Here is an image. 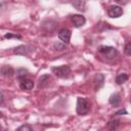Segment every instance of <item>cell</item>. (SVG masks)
Returning a JSON list of instances; mask_svg holds the SVG:
<instances>
[{
  "instance_id": "11",
  "label": "cell",
  "mask_w": 131,
  "mask_h": 131,
  "mask_svg": "<svg viewBox=\"0 0 131 131\" xmlns=\"http://www.w3.org/2000/svg\"><path fill=\"white\" fill-rule=\"evenodd\" d=\"M108 102H110V104L113 105V106H118V105L120 104V102H121V95H120L118 92L113 93V94L110 96V98H108Z\"/></svg>"
},
{
  "instance_id": "16",
  "label": "cell",
  "mask_w": 131,
  "mask_h": 131,
  "mask_svg": "<svg viewBox=\"0 0 131 131\" xmlns=\"http://www.w3.org/2000/svg\"><path fill=\"white\" fill-rule=\"evenodd\" d=\"M29 75V72L26 70V69H18L16 71V77L19 79V80H24V79H27V76Z\"/></svg>"
},
{
  "instance_id": "5",
  "label": "cell",
  "mask_w": 131,
  "mask_h": 131,
  "mask_svg": "<svg viewBox=\"0 0 131 131\" xmlns=\"http://www.w3.org/2000/svg\"><path fill=\"white\" fill-rule=\"evenodd\" d=\"M107 14L110 17L118 18L123 14V8L119 5H112L107 9Z\"/></svg>"
},
{
  "instance_id": "17",
  "label": "cell",
  "mask_w": 131,
  "mask_h": 131,
  "mask_svg": "<svg viewBox=\"0 0 131 131\" xmlns=\"http://www.w3.org/2000/svg\"><path fill=\"white\" fill-rule=\"evenodd\" d=\"M16 131H33V128L29 124H25V125H21L20 127H18L16 129Z\"/></svg>"
},
{
  "instance_id": "2",
  "label": "cell",
  "mask_w": 131,
  "mask_h": 131,
  "mask_svg": "<svg viewBox=\"0 0 131 131\" xmlns=\"http://www.w3.org/2000/svg\"><path fill=\"white\" fill-rule=\"evenodd\" d=\"M98 52L106 58V60H113L114 58H116V56L118 55V51L115 47H112V46H105V45H102L98 48Z\"/></svg>"
},
{
  "instance_id": "10",
  "label": "cell",
  "mask_w": 131,
  "mask_h": 131,
  "mask_svg": "<svg viewBox=\"0 0 131 131\" xmlns=\"http://www.w3.org/2000/svg\"><path fill=\"white\" fill-rule=\"evenodd\" d=\"M49 81H50V76L49 74H44L42 75L39 80H38V88H44L46 87L48 84H49Z\"/></svg>"
},
{
  "instance_id": "13",
  "label": "cell",
  "mask_w": 131,
  "mask_h": 131,
  "mask_svg": "<svg viewBox=\"0 0 131 131\" xmlns=\"http://www.w3.org/2000/svg\"><path fill=\"white\" fill-rule=\"evenodd\" d=\"M72 5L76 9H78L80 11H85V9H86V2L85 1H82V0L74 1V2H72Z\"/></svg>"
},
{
  "instance_id": "21",
  "label": "cell",
  "mask_w": 131,
  "mask_h": 131,
  "mask_svg": "<svg viewBox=\"0 0 131 131\" xmlns=\"http://www.w3.org/2000/svg\"><path fill=\"white\" fill-rule=\"evenodd\" d=\"M115 115H116V116H121V115H127V111H126L125 108H121V110H119L118 112H116V113H115Z\"/></svg>"
},
{
  "instance_id": "8",
  "label": "cell",
  "mask_w": 131,
  "mask_h": 131,
  "mask_svg": "<svg viewBox=\"0 0 131 131\" xmlns=\"http://www.w3.org/2000/svg\"><path fill=\"white\" fill-rule=\"evenodd\" d=\"M34 82L30 79H24V80H20L19 82V88L21 90H31L33 89L34 87Z\"/></svg>"
},
{
  "instance_id": "15",
  "label": "cell",
  "mask_w": 131,
  "mask_h": 131,
  "mask_svg": "<svg viewBox=\"0 0 131 131\" xmlns=\"http://www.w3.org/2000/svg\"><path fill=\"white\" fill-rule=\"evenodd\" d=\"M129 79V76L126 74V73H121V74H119L117 77H116V83L118 84V85H121V84H123V83H125L127 80Z\"/></svg>"
},
{
  "instance_id": "3",
  "label": "cell",
  "mask_w": 131,
  "mask_h": 131,
  "mask_svg": "<svg viewBox=\"0 0 131 131\" xmlns=\"http://www.w3.org/2000/svg\"><path fill=\"white\" fill-rule=\"evenodd\" d=\"M51 72L56 77L61 78V79H66V78H69V76L71 74V69H70L69 66L62 64V66H59V67H53L51 69Z\"/></svg>"
},
{
  "instance_id": "20",
  "label": "cell",
  "mask_w": 131,
  "mask_h": 131,
  "mask_svg": "<svg viewBox=\"0 0 131 131\" xmlns=\"http://www.w3.org/2000/svg\"><path fill=\"white\" fill-rule=\"evenodd\" d=\"M6 39H10V38H17V39H20L21 38V36L20 35H13V34H10V33H8V34H5V36H4Z\"/></svg>"
},
{
  "instance_id": "24",
  "label": "cell",
  "mask_w": 131,
  "mask_h": 131,
  "mask_svg": "<svg viewBox=\"0 0 131 131\" xmlns=\"http://www.w3.org/2000/svg\"><path fill=\"white\" fill-rule=\"evenodd\" d=\"M1 118H3V114L0 112V119H1Z\"/></svg>"
},
{
  "instance_id": "7",
  "label": "cell",
  "mask_w": 131,
  "mask_h": 131,
  "mask_svg": "<svg viewBox=\"0 0 131 131\" xmlns=\"http://www.w3.org/2000/svg\"><path fill=\"white\" fill-rule=\"evenodd\" d=\"M71 36H72V32L71 30L64 28V29H61L59 32H58V39L62 42V43H69L70 40H71Z\"/></svg>"
},
{
  "instance_id": "12",
  "label": "cell",
  "mask_w": 131,
  "mask_h": 131,
  "mask_svg": "<svg viewBox=\"0 0 131 131\" xmlns=\"http://www.w3.org/2000/svg\"><path fill=\"white\" fill-rule=\"evenodd\" d=\"M93 82L95 84V88L96 89H99L102 85H103V82H104V76L102 74H97L94 79H93Z\"/></svg>"
},
{
  "instance_id": "4",
  "label": "cell",
  "mask_w": 131,
  "mask_h": 131,
  "mask_svg": "<svg viewBox=\"0 0 131 131\" xmlns=\"http://www.w3.org/2000/svg\"><path fill=\"white\" fill-rule=\"evenodd\" d=\"M33 45H19L13 49V52L18 55H29L31 52H33L35 49Z\"/></svg>"
},
{
  "instance_id": "6",
  "label": "cell",
  "mask_w": 131,
  "mask_h": 131,
  "mask_svg": "<svg viewBox=\"0 0 131 131\" xmlns=\"http://www.w3.org/2000/svg\"><path fill=\"white\" fill-rule=\"evenodd\" d=\"M70 18H71L73 25H74L76 28H80V27L84 26L85 23H86V18H85L82 14H72V15L70 16Z\"/></svg>"
},
{
  "instance_id": "1",
  "label": "cell",
  "mask_w": 131,
  "mask_h": 131,
  "mask_svg": "<svg viewBox=\"0 0 131 131\" xmlns=\"http://www.w3.org/2000/svg\"><path fill=\"white\" fill-rule=\"evenodd\" d=\"M90 111V102L85 97H78L77 99V106L76 112L80 116H85Z\"/></svg>"
},
{
  "instance_id": "14",
  "label": "cell",
  "mask_w": 131,
  "mask_h": 131,
  "mask_svg": "<svg viewBox=\"0 0 131 131\" xmlns=\"http://www.w3.org/2000/svg\"><path fill=\"white\" fill-rule=\"evenodd\" d=\"M120 127V121L119 120H111L107 123V129L110 131H117Z\"/></svg>"
},
{
  "instance_id": "9",
  "label": "cell",
  "mask_w": 131,
  "mask_h": 131,
  "mask_svg": "<svg viewBox=\"0 0 131 131\" xmlns=\"http://www.w3.org/2000/svg\"><path fill=\"white\" fill-rule=\"evenodd\" d=\"M0 74L4 77H7V78H11L13 75H14V70L10 67V66H3L1 69H0Z\"/></svg>"
},
{
  "instance_id": "19",
  "label": "cell",
  "mask_w": 131,
  "mask_h": 131,
  "mask_svg": "<svg viewBox=\"0 0 131 131\" xmlns=\"http://www.w3.org/2000/svg\"><path fill=\"white\" fill-rule=\"evenodd\" d=\"M53 46H54V48H55L56 50H63V49H64V44H63V43L60 44L59 42H55V43L53 44Z\"/></svg>"
},
{
  "instance_id": "22",
  "label": "cell",
  "mask_w": 131,
  "mask_h": 131,
  "mask_svg": "<svg viewBox=\"0 0 131 131\" xmlns=\"http://www.w3.org/2000/svg\"><path fill=\"white\" fill-rule=\"evenodd\" d=\"M3 101H4V95H3V93L0 91V105L3 103Z\"/></svg>"
},
{
  "instance_id": "18",
  "label": "cell",
  "mask_w": 131,
  "mask_h": 131,
  "mask_svg": "<svg viewBox=\"0 0 131 131\" xmlns=\"http://www.w3.org/2000/svg\"><path fill=\"white\" fill-rule=\"evenodd\" d=\"M124 52L127 56H130L131 55V43L128 42L126 45H125V48H124Z\"/></svg>"
},
{
  "instance_id": "23",
  "label": "cell",
  "mask_w": 131,
  "mask_h": 131,
  "mask_svg": "<svg viewBox=\"0 0 131 131\" xmlns=\"http://www.w3.org/2000/svg\"><path fill=\"white\" fill-rule=\"evenodd\" d=\"M0 131H8L7 129H5V128H3L2 126H0Z\"/></svg>"
}]
</instances>
